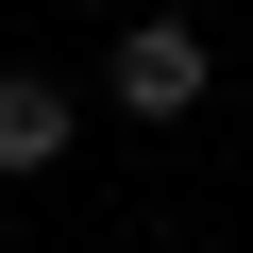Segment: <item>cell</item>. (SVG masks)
Instances as JSON below:
<instances>
[{
  "label": "cell",
  "instance_id": "7a4b0ae2",
  "mask_svg": "<svg viewBox=\"0 0 253 253\" xmlns=\"http://www.w3.org/2000/svg\"><path fill=\"white\" fill-rule=\"evenodd\" d=\"M68 118H84V101H68L51 68H0V169H17V186H34V169H68Z\"/></svg>",
  "mask_w": 253,
  "mask_h": 253
},
{
  "label": "cell",
  "instance_id": "6da1fadb",
  "mask_svg": "<svg viewBox=\"0 0 253 253\" xmlns=\"http://www.w3.org/2000/svg\"><path fill=\"white\" fill-rule=\"evenodd\" d=\"M203 84H219V51H203L186 17H118V34H101V101H118V118H203Z\"/></svg>",
  "mask_w": 253,
  "mask_h": 253
},
{
  "label": "cell",
  "instance_id": "3957f363",
  "mask_svg": "<svg viewBox=\"0 0 253 253\" xmlns=\"http://www.w3.org/2000/svg\"><path fill=\"white\" fill-rule=\"evenodd\" d=\"M84 17H152V0H84Z\"/></svg>",
  "mask_w": 253,
  "mask_h": 253
}]
</instances>
